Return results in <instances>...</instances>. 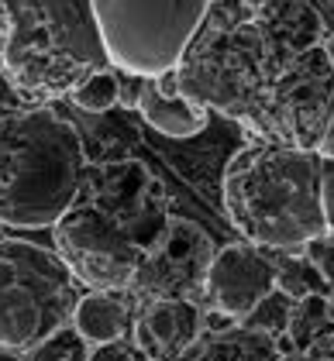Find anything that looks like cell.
<instances>
[{"mask_svg": "<svg viewBox=\"0 0 334 361\" xmlns=\"http://www.w3.org/2000/svg\"><path fill=\"white\" fill-rule=\"evenodd\" d=\"M179 361H279V344L269 334L231 327V331L200 334L196 344Z\"/></svg>", "mask_w": 334, "mask_h": 361, "instance_id": "2e32d148", "label": "cell"}, {"mask_svg": "<svg viewBox=\"0 0 334 361\" xmlns=\"http://www.w3.org/2000/svg\"><path fill=\"white\" fill-rule=\"evenodd\" d=\"M107 62L93 0H21L14 7L4 73L21 97H66Z\"/></svg>", "mask_w": 334, "mask_h": 361, "instance_id": "3957f363", "label": "cell"}, {"mask_svg": "<svg viewBox=\"0 0 334 361\" xmlns=\"http://www.w3.org/2000/svg\"><path fill=\"white\" fill-rule=\"evenodd\" d=\"M293 310L297 303L290 300V293L282 289H273L262 303L251 310L249 317L241 320V327H249L255 334H269V337H279V334H290V324H293Z\"/></svg>", "mask_w": 334, "mask_h": 361, "instance_id": "e0dca14e", "label": "cell"}, {"mask_svg": "<svg viewBox=\"0 0 334 361\" xmlns=\"http://www.w3.org/2000/svg\"><path fill=\"white\" fill-rule=\"evenodd\" d=\"M83 203L100 207L107 217L128 231V238L145 255L162 241L169 231V200L162 183L141 166V162H117V166L86 169L83 179Z\"/></svg>", "mask_w": 334, "mask_h": 361, "instance_id": "9c48e42d", "label": "cell"}, {"mask_svg": "<svg viewBox=\"0 0 334 361\" xmlns=\"http://www.w3.org/2000/svg\"><path fill=\"white\" fill-rule=\"evenodd\" d=\"M93 14L114 66L138 80H159L183 62L210 0H93Z\"/></svg>", "mask_w": 334, "mask_h": 361, "instance_id": "8992f818", "label": "cell"}, {"mask_svg": "<svg viewBox=\"0 0 334 361\" xmlns=\"http://www.w3.org/2000/svg\"><path fill=\"white\" fill-rule=\"evenodd\" d=\"M86 361H145L135 341H111V344H93Z\"/></svg>", "mask_w": 334, "mask_h": 361, "instance_id": "ffe728a7", "label": "cell"}, {"mask_svg": "<svg viewBox=\"0 0 334 361\" xmlns=\"http://www.w3.org/2000/svg\"><path fill=\"white\" fill-rule=\"evenodd\" d=\"M86 179L80 131L49 107L0 117V224L56 227L76 207Z\"/></svg>", "mask_w": 334, "mask_h": 361, "instance_id": "7a4b0ae2", "label": "cell"}, {"mask_svg": "<svg viewBox=\"0 0 334 361\" xmlns=\"http://www.w3.org/2000/svg\"><path fill=\"white\" fill-rule=\"evenodd\" d=\"M324 49H328V56H331V62H334V31L324 38Z\"/></svg>", "mask_w": 334, "mask_h": 361, "instance_id": "d4e9b609", "label": "cell"}, {"mask_svg": "<svg viewBox=\"0 0 334 361\" xmlns=\"http://www.w3.org/2000/svg\"><path fill=\"white\" fill-rule=\"evenodd\" d=\"M314 265L324 272V279H328V282H334V248L321 251V255H314Z\"/></svg>", "mask_w": 334, "mask_h": 361, "instance_id": "7402d4cb", "label": "cell"}, {"mask_svg": "<svg viewBox=\"0 0 334 361\" xmlns=\"http://www.w3.org/2000/svg\"><path fill=\"white\" fill-rule=\"evenodd\" d=\"M224 210L255 248H306L328 234L321 207V155L251 145L224 169Z\"/></svg>", "mask_w": 334, "mask_h": 361, "instance_id": "6da1fadb", "label": "cell"}, {"mask_svg": "<svg viewBox=\"0 0 334 361\" xmlns=\"http://www.w3.org/2000/svg\"><path fill=\"white\" fill-rule=\"evenodd\" d=\"M251 21L266 35L279 69H286L306 49L324 45L328 31L310 0H258L251 11Z\"/></svg>", "mask_w": 334, "mask_h": 361, "instance_id": "4fadbf2b", "label": "cell"}, {"mask_svg": "<svg viewBox=\"0 0 334 361\" xmlns=\"http://www.w3.org/2000/svg\"><path fill=\"white\" fill-rule=\"evenodd\" d=\"M203 334L196 300H145L135 313L131 341L145 361H179Z\"/></svg>", "mask_w": 334, "mask_h": 361, "instance_id": "7c38bea8", "label": "cell"}, {"mask_svg": "<svg viewBox=\"0 0 334 361\" xmlns=\"http://www.w3.org/2000/svg\"><path fill=\"white\" fill-rule=\"evenodd\" d=\"M131 293H83L73 327L80 331L86 344H111V341H128L135 331V306L128 300Z\"/></svg>", "mask_w": 334, "mask_h": 361, "instance_id": "9a60e30c", "label": "cell"}, {"mask_svg": "<svg viewBox=\"0 0 334 361\" xmlns=\"http://www.w3.org/2000/svg\"><path fill=\"white\" fill-rule=\"evenodd\" d=\"M279 73L282 69L266 35L251 18H245L234 25L200 28L183 62L176 66V90L203 111L231 117L262 138Z\"/></svg>", "mask_w": 334, "mask_h": 361, "instance_id": "277c9868", "label": "cell"}, {"mask_svg": "<svg viewBox=\"0 0 334 361\" xmlns=\"http://www.w3.org/2000/svg\"><path fill=\"white\" fill-rule=\"evenodd\" d=\"M135 107L155 131L169 138H196L210 121V111H203L200 104L186 100L176 90V73H166L159 80H141Z\"/></svg>", "mask_w": 334, "mask_h": 361, "instance_id": "5bb4252c", "label": "cell"}, {"mask_svg": "<svg viewBox=\"0 0 334 361\" xmlns=\"http://www.w3.org/2000/svg\"><path fill=\"white\" fill-rule=\"evenodd\" d=\"M214 255L217 248L203 227L172 217L162 241L141 258L135 286L128 293L145 300H196L207 289Z\"/></svg>", "mask_w": 334, "mask_h": 361, "instance_id": "30bf717a", "label": "cell"}, {"mask_svg": "<svg viewBox=\"0 0 334 361\" xmlns=\"http://www.w3.org/2000/svg\"><path fill=\"white\" fill-rule=\"evenodd\" d=\"M52 234L56 255L86 293H128L135 286L145 251L100 207L76 200V207L56 221Z\"/></svg>", "mask_w": 334, "mask_h": 361, "instance_id": "52a82bcc", "label": "cell"}, {"mask_svg": "<svg viewBox=\"0 0 334 361\" xmlns=\"http://www.w3.org/2000/svg\"><path fill=\"white\" fill-rule=\"evenodd\" d=\"M279 282L276 262H269L255 245H224L217 248L210 262V276H207V300L210 306L231 317V320H245L255 306L262 303Z\"/></svg>", "mask_w": 334, "mask_h": 361, "instance_id": "8fae6325", "label": "cell"}, {"mask_svg": "<svg viewBox=\"0 0 334 361\" xmlns=\"http://www.w3.org/2000/svg\"><path fill=\"white\" fill-rule=\"evenodd\" d=\"M0 361H25V358H21V351H7V348H0Z\"/></svg>", "mask_w": 334, "mask_h": 361, "instance_id": "cb8c5ba5", "label": "cell"}, {"mask_svg": "<svg viewBox=\"0 0 334 361\" xmlns=\"http://www.w3.org/2000/svg\"><path fill=\"white\" fill-rule=\"evenodd\" d=\"M334 121V62L324 45L306 49L276 76L262 141L317 152Z\"/></svg>", "mask_w": 334, "mask_h": 361, "instance_id": "ba28073f", "label": "cell"}, {"mask_svg": "<svg viewBox=\"0 0 334 361\" xmlns=\"http://www.w3.org/2000/svg\"><path fill=\"white\" fill-rule=\"evenodd\" d=\"M321 207H324L328 234H334V159H321Z\"/></svg>", "mask_w": 334, "mask_h": 361, "instance_id": "44dd1931", "label": "cell"}, {"mask_svg": "<svg viewBox=\"0 0 334 361\" xmlns=\"http://www.w3.org/2000/svg\"><path fill=\"white\" fill-rule=\"evenodd\" d=\"M80 296V282L56 251L18 238L0 241V348L31 351L69 327Z\"/></svg>", "mask_w": 334, "mask_h": 361, "instance_id": "5b68a950", "label": "cell"}, {"mask_svg": "<svg viewBox=\"0 0 334 361\" xmlns=\"http://www.w3.org/2000/svg\"><path fill=\"white\" fill-rule=\"evenodd\" d=\"M317 155L321 159H334V121L328 128V135H324V141H321V148H317Z\"/></svg>", "mask_w": 334, "mask_h": 361, "instance_id": "603a6c76", "label": "cell"}, {"mask_svg": "<svg viewBox=\"0 0 334 361\" xmlns=\"http://www.w3.org/2000/svg\"><path fill=\"white\" fill-rule=\"evenodd\" d=\"M69 97H73V104L83 107V111L104 114L121 100V76H117L114 69H97V73H90Z\"/></svg>", "mask_w": 334, "mask_h": 361, "instance_id": "ac0fdd59", "label": "cell"}, {"mask_svg": "<svg viewBox=\"0 0 334 361\" xmlns=\"http://www.w3.org/2000/svg\"><path fill=\"white\" fill-rule=\"evenodd\" d=\"M86 358H90V344L80 337V331L73 324L49 334L31 351H25V361H86Z\"/></svg>", "mask_w": 334, "mask_h": 361, "instance_id": "d6986e66", "label": "cell"}]
</instances>
